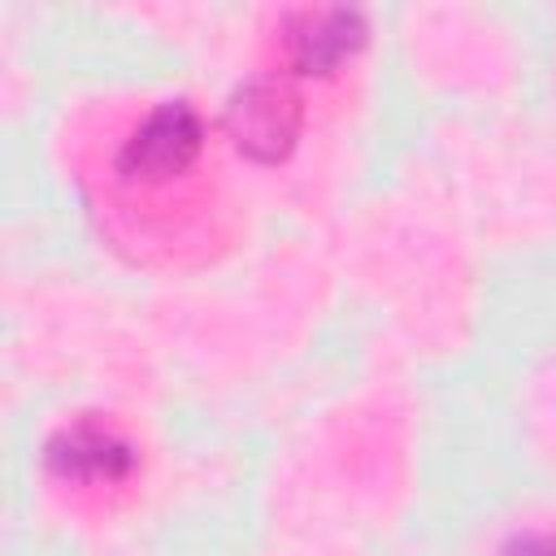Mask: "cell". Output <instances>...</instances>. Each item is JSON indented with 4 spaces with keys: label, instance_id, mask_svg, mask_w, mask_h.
Masks as SVG:
<instances>
[{
    "label": "cell",
    "instance_id": "cell-1",
    "mask_svg": "<svg viewBox=\"0 0 556 556\" xmlns=\"http://www.w3.org/2000/svg\"><path fill=\"white\" fill-rule=\"evenodd\" d=\"M208 126L191 100L148 104L109 152V217L126 239L178 248L208 195Z\"/></svg>",
    "mask_w": 556,
    "mask_h": 556
}]
</instances>
